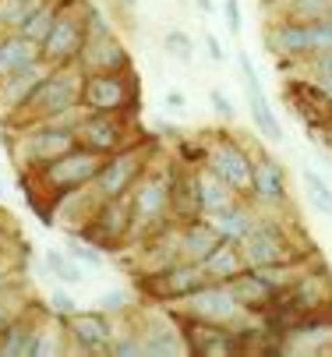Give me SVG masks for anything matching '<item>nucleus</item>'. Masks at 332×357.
Here are the masks:
<instances>
[{
    "instance_id": "nucleus-29",
    "label": "nucleus",
    "mask_w": 332,
    "mask_h": 357,
    "mask_svg": "<svg viewBox=\"0 0 332 357\" xmlns=\"http://www.w3.org/2000/svg\"><path fill=\"white\" fill-rule=\"evenodd\" d=\"M184 347H180V340L170 333V329H159V333H152V340L145 343V354H180Z\"/></svg>"
},
{
    "instance_id": "nucleus-42",
    "label": "nucleus",
    "mask_w": 332,
    "mask_h": 357,
    "mask_svg": "<svg viewBox=\"0 0 332 357\" xmlns=\"http://www.w3.org/2000/svg\"><path fill=\"white\" fill-rule=\"evenodd\" d=\"M0 319H4V304H0Z\"/></svg>"
},
{
    "instance_id": "nucleus-1",
    "label": "nucleus",
    "mask_w": 332,
    "mask_h": 357,
    "mask_svg": "<svg viewBox=\"0 0 332 357\" xmlns=\"http://www.w3.org/2000/svg\"><path fill=\"white\" fill-rule=\"evenodd\" d=\"M100 160L96 152H64V156L50 160V170H46V181H50V188H78L85 181H92L100 174Z\"/></svg>"
},
{
    "instance_id": "nucleus-22",
    "label": "nucleus",
    "mask_w": 332,
    "mask_h": 357,
    "mask_svg": "<svg viewBox=\"0 0 332 357\" xmlns=\"http://www.w3.org/2000/svg\"><path fill=\"white\" fill-rule=\"evenodd\" d=\"M198 198H202V209H209V213L226 209V206H230L226 181H223V177H205V181H198Z\"/></svg>"
},
{
    "instance_id": "nucleus-12",
    "label": "nucleus",
    "mask_w": 332,
    "mask_h": 357,
    "mask_svg": "<svg viewBox=\"0 0 332 357\" xmlns=\"http://www.w3.org/2000/svg\"><path fill=\"white\" fill-rule=\"evenodd\" d=\"M166 202H170L166 181H163V177H152V181L141 184V191H138V198H134V213H138L141 220H156V216H163Z\"/></svg>"
},
{
    "instance_id": "nucleus-40",
    "label": "nucleus",
    "mask_w": 332,
    "mask_h": 357,
    "mask_svg": "<svg viewBox=\"0 0 332 357\" xmlns=\"http://www.w3.org/2000/svg\"><path fill=\"white\" fill-rule=\"evenodd\" d=\"M205 46H209V57H212V61H223V46H219L216 36H205Z\"/></svg>"
},
{
    "instance_id": "nucleus-8",
    "label": "nucleus",
    "mask_w": 332,
    "mask_h": 357,
    "mask_svg": "<svg viewBox=\"0 0 332 357\" xmlns=\"http://www.w3.org/2000/svg\"><path fill=\"white\" fill-rule=\"evenodd\" d=\"M42 46H46V57H54V61L74 57L78 50H81V29H78V22L71 15H57L50 36L42 39Z\"/></svg>"
},
{
    "instance_id": "nucleus-13",
    "label": "nucleus",
    "mask_w": 332,
    "mask_h": 357,
    "mask_svg": "<svg viewBox=\"0 0 332 357\" xmlns=\"http://www.w3.org/2000/svg\"><path fill=\"white\" fill-rule=\"evenodd\" d=\"M230 294L237 297V304H248V308H262V304H269L276 297V287L265 283L258 273L255 276H244V280H233L230 283Z\"/></svg>"
},
{
    "instance_id": "nucleus-32",
    "label": "nucleus",
    "mask_w": 332,
    "mask_h": 357,
    "mask_svg": "<svg viewBox=\"0 0 332 357\" xmlns=\"http://www.w3.org/2000/svg\"><path fill=\"white\" fill-rule=\"evenodd\" d=\"M166 50H170L173 61L191 64V39H187L184 32H166Z\"/></svg>"
},
{
    "instance_id": "nucleus-21",
    "label": "nucleus",
    "mask_w": 332,
    "mask_h": 357,
    "mask_svg": "<svg viewBox=\"0 0 332 357\" xmlns=\"http://www.w3.org/2000/svg\"><path fill=\"white\" fill-rule=\"evenodd\" d=\"M241 251L237 248H230V244H219L209 259H205V269L212 273V276H237V269H241Z\"/></svg>"
},
{
    "instance_id": "nucleus-26",
    "label": "nucleus",
    "mask_w": 332,
    "mask_h": 357,
    "mask_svg": "<svg viewBox=\"0 0 332 357\" xmlns=\"http://www.w3.org/2000/svg\"><path fill=\"white\" fill-rule=\"evenodd\" d=\"M54 8H35L32 15H29V22L22 25L25 29V39H32V43H42L46 36H50V29H54Z\"/></svg>"
},
{
    "instance_id": "nucleus-36",
    "label": "nucleus",
    "mask_w": 332,
    "mask_h": 357,
    "mask_svg": "<svg viewBox=\"0 0 332 357\" xmlns=\"http://www.w3.org/2000/svg\"><path fill=\"white\" fill-rule=\"evenodd\" d=\"M50 308H54L57 315H71V312H74V301H71L68 294H54V297H50Z\"/></svg>"
},
{
    "instance_id": "nucleus-35",
    "label": "nucleus",
    "mask_w": 332,
    "mask_h": 357,
    "mask_svg": "<svg viewBox=\"0 0 332 357\" xmlns=\"http://www.w3.org/2000/svg\"><path fill=\"white\" fill-rule=\"evenodd\" d=\"M311 32H315V43H318V46H332V22H329V18L315 22Z\"/></svg>"
},
{
    "instance_id": "nucleus-10",
    "label": "nucleus",
    "mask_w": 332,
    "mask_h": 357,
    "mask_svg": "<svg viewBox=\"0 0 332 357\" xmlns=\"http://www.w3.org/2000/svg\"><path fill=\"white\" fill-rule=\"evenodd\" d=\"M202 269L198 266H177L170 273H163L159 280H152V290L159 297H191L198 287H202Z\"/></svg>"
},
{
    "instance_id": "nucleus-27",
    "label": "nucleus",
    "mask_w": 332,
    "mask_h": 357,
    "mask_svg": "<svg viewBox=\"0 0 332 357\" xmlns=\"http://www.w3.org/2000/svg\"><path fill=\"white\" fill-rule=\"evenodd\" d=\"M35 336L39 333H32L29 326H15L11 333H8V340H4V354H15V357H22V354H35Z\"/></svg>"
},
{
    "instance_id": "nucleus-9",
    "label": "nucleus",
    "mask_w": 332,
    "mask_h": 357,
    "mask_svg": "<svg viewBox=\"0 0 332 357\" xmlns=\"http://www.w3.org/2000/svg\"><path fill=\"white\" fill-rule=\"evenodd\" d=\"M138 152H124V156H117L113 163H106V167H100V191L106 195V198H120L124 195V188L134 181V174H138Z\"/></svg>"
},
{
    "instance_id": "nucleus-31",
    "label": "nucleus",
    "mask_w": 332,
    "mask_h": 357,
    "mask_svg": "<svg viewBox=\"0 0 332 357\" xmlns=\"http://www.w3.org/2000/svg\"><path fill=\"white\" fill-rule=\"evenodd\" d=\"M92 64H103V68H113V64H124V54L113 39L103 36V43L96 46V54H92Z\"/></svg>"
},
{
    "instance_id": "nucleus-2",
    "label": "nucleus",
    "mask_w": 332,
    "mask_h": 357,
    "mask_svg": "<svg viewBox=\"0 0 332 357\" xmlns=\"http://www.w3.org/2000/svg\"><path fill=\"white\" fill-rule=\"evenodd\" d=\"M241 241H244L241 259H244L251 269L279 266L283 259H287V244H283V237H279V230H276V227H251Z\"/></svg>"
},
{
    "instance_id": "nucleus-18",
    "label": "nucleus",
    "mask_w": 332,
    "mask_h": 357,
    "mask_svg": "<svg viewBox=\"0 0 332 357\" xmlns=\"http://www.w3.org/2000/svg\"><path fill=\"white\" fill-rule=\"evenodd\" d=\"M251 188L262 195V198H279L283 195V174L272 160H262L255 170H251Z\"/></svg>"
},
{
    "instance_id": "nucleus-15",
    "label": "nucleus",
    "mask_w": 332,
    "mask_h": 357,
    "mask_svg": "<svg viewBox=\"0 0 332 357\" xmlns=\"http://www.w3.org/2000/svg\"><path fill=\"white\" fill-rule=\"evenodd\" d=\"M71 145H74V135L71 131H42V135L32 138V156L50 163V160L64 156V152H71Z\"/></svg>"
},
{
    "instance_id": "nucleus-28",
    "label": "nucleus",
    "mask_w": 332,
    "mask_h": 357,
    "mask_svg": "<svg viewBox=\"0 0 332 357\" xmlns=\"http://www.w3.org/2000/svg\"><path fill=\"white\" fill-rule=\"evenodd\" d=\"M46 262H50V269H54L64 283H78V280H81L78 262H74V259H68V255H61V251H50V255H46Z\"/></svg>"
},
{
    "instance_id": "nucleus-4",
    "label": "nucleus",
    "mask_w": 332,
    "mask_h": 357,
    "mask_svg": "<svg viewBox=\"0 0 332 357\" xmlns=\"http://www.w3.org/2000/svg\"><path fill=\"white\" fill-rule=\"evenodd\" d=\"M241 71H244V89H248V103H251L255 124L262 128V135H265L269 142H279V138H283V128H279V121L272 117V107H269V99H265V92H262V82H258V75H255L248 54H241Z\"/></svg>"
},
{
    "instance_id": "nucleus-25",
    "label": "nucleus",
    "mask_w": 332,
    "mask_h": 357,
    "mask_svg": "<svg viewBox=\"0 0 332 357\" xmlns=\"http://www.w3.org/2000/svg\"><path fill=\"white\" fill-rule=\"evenodd\" d=\"M304 188H308V198L315 202V206H318L322 213L332 216V188L322 181L318 170H304Z\"/></svg>"
},
{
    "instance_id": "nucleus-23",
    "label": "nucleus",
    "mask_w": 332,
    "mask_h": 357,
    "mask_svg": "<svg viewBox=\"0 0 332 357\" xmlns=\"http://www.w3.org/2000/svg\"><path fill=\"white\" fill-rule=\"evenodd\" d=\"M276 46H279V50H290V54H301V50H311V46H318V43H315L311 25H290V29H283V32L276 36Z\"/></svg>"
},
{
    "instance_id": "nucleus-17",
    "label": "nucleus",
    "mask_w": 332,
    "mask_h": 357,
    "mask_svg": "<svg viewBox=\"0 0 332 357\" xmlns=\"http://www.w3.org/2000/svg\"><path fill=\"white\" fill-rule=\"evenodd\" d=\"M216 248H219V234H216V227L195 223L191 230L184 234V251L191 255V259H198V262H205Z\"/></svg>"
},
{
    "instance_id": "nucleus-11",
    "label": "nucleus",
    "mask_w": 332,
    "mask_h": 357,
    "mask_svg": "<svg viewBox=\"0 0 332 357\" xmlns=\"http://www.w3.org/2000/svg\"><path fill=\"white\" fill-rule=\"evenodd\" d=\"M74 336L81 350H106L113 329L103 319V312H88V315H74Z\"/></svg>"
},
{
    "instance_id": "nucleus-19",
    "label": "nucleus",
    "mask_w": 332,
    "mask_h": 357,
    "mask_svg": "<svg viewBox=\"0 0 332 357\" xmlns=\"http://www.w3.org/2000/svg\"><path fill=\"white\" fill-rule=\"evenodd\" d=\"M216 234L223 237V241H241L248 230H251V220H248V213H241V209H219L216 213Z\"/></svg>"
},
{
    "instance_id": "nucleus-20",
    "label": "nucleus",
    "mask_w": 332,
    "mask_h": 357,
    "mask_svg": "<svg viewBox=\"0 0 332 357\" xmlns=\"http://www.w3.org/2000/svg\"><path fill=\"white\" fill-rule=\"evenodd\" d=\"M124 230H127V209H124V202L110 198V206H106L103 216H100V230H96V237H100V241H117Z\"/></svg>"
},
{
    "instance_id": "nucleus-33",
    "label": "nucleus",
    "mask_w": 332,
    "mask_h": 357,
    "mask_svg": "<svg viewBox=\"0 0 332 357\" xmlns=\"http://www.w3.org/2000/svg\"><path fill=\"white\" fill-rule=\"evenodd\" d=\"M68 255L78 262V266H92V269H100L103 266V255L100 251H92V248H85V244H78V241H68Z\"/></svg>"
},
{
    "instance_id": "nucleus-38",
    "label": "nucleus",
    "mask_w": 332,
    "mask_h": 357,
    "mask_svg": "<svg viewBox=\"0 0 332 357\" xmlns=\"http://www.w3.org/2000/svg\"><path fill=\"white\" fill-rule=\"evenodd\" d=\"M209 99H212V107H216V110H219L223 117H230V114H233V107H230V99H226V96H219V92H212Z\"/></svg>"
},
{
    "instance_id": "nucleus-6",
    "label": "nucleus",
    "mask_w": 332,
    "mask_h": 357,
    "mask_svg": "<svg viewBox=\"0 0 332 357\" xmlns=\"http://www.w3.org/2000/svg\"><path fill=\"white\" fill-rule=\"evenodd\" d=\"M85 107L88 110H96V114H110L117 107H124V99H127V89L120 78L113 75H96V78H88L85 82Z\"/></svg>"
},
{
    "instance_id": "nucleus-37",
    "label": "nucleus",
    "mask_w": 332,
    "mask_h": 357,
    "mask_svg": "<svg viewBox=\"0 0 332 357\" xmlns=\"http://www.w3.org/2000/svg\"><path fill=\"white\" fill-rule=\"evenodd\" d=\"M226 25L230 32H241V8H237V0H226Z\"/></svg>"
},
{
    "instance_id": "nucleus-43",
    "label": "nucleus",
    "mask_w": 332,
    "mask_h": 357,
    "mask_svg": "<svg viewBox=\"0 0 332 357\" xmlns=\"http://www.w3.org/2000/svg\"><path fill=\"white\" fill-rule=\"evenodd\" d=\"M25 4H32V0H25Z\"/></svg>"
},
{
    "instance_id": "nucleus-7",
    "label": "nucleus",
    "mask_w": 332,
    "mask_h": 357,
    "mask_svg": "<svg viewBox=\"0 0 332 357\" xmlns=\"http://www.w3.org/2000/svg\"><path fill=\"white\" fill-rule=\"evenodd\" d=\"M191 312L198 319H209V322H226L233 312H237V297L230 294V287H198L191 294Z\"/></svg>"
},
{
    "instance_id": "nucleus-34",
    "label": "nucleus",
    "mask_w": 332,
    "mask_h": 357,
    "mask_svg": "<svg viewBox=\"0 0 332 357\" xmlns=\"http://www.w3.org/2000/svg\"><path fill=\"white\" fill-rule=\"evenodd\" d=\"M124 301H127V294H124V290L103 294V297H100V312H117V308H124Z\"/></svg>"
},
{
    "instance_id": "nucleus-5",
    "label": "nucleus",
    "mask_w": 332,
    "mask_h": 357,
    "mask_svg": "<svg viewBox=\"0 0 332 357\" xmlns=\"http://www.w3.org/2000/svg\"><path fill=\"white\" fill-rule=\"evenodd\" d=\"M212 170H216V177H223L230 188H251V163H248V156L237 145H230V142H223V145H216V152H212Z\"/></svg>"
},
{
    "instance_id": "nucleus-3",
    "label": "nucleus",
    "mask_w": 332,
    "mask_h": 357,
    "mask_svg": "<svg viewBox=\"0 0 332 357\" xmlns=\"http://www.w3.org/2000/svg\"><path fill=\"white\" fill-rule=\"evenodd\" d=\"M74 96H78V85L71 75H57V78H42L32 96L25 99V107H35L42 114H61L74 103Z\"/></svg>"
},
{
    "instance_id": "nucleus-30",
    "label": "nucleus",
    "mask_w": 332,
    "mask_h": 357,
    "mask_svg": "<svg viewBox=\"0 0 332 357\" xmlns=\"http://www.w3.org/2000/svg\"><path fill=\"white\" fill-rule=\"evenodd\" d=\"M32 11H35V8L25 4V0H4V8H0V18H4V25H25Z\"/></svg>"
},
{
    "instance_id": "nucleus-14",
    "label": "nucleus",
    "mask_w": 332,
    "mask_h": 357,
    "mask_svg": "<svg viewBox=\"0 0 332 357\" xmlns=\"http://www.w3.org/2000/svg\"><path fill=\"white\" fill-rule=\"evenodd\" d=\"M81 142L92 149V152H106L120 142V128L110 121V117H92L85 128H81Z\"/></svg>"
},
{
    "instance_id": "nucleus-24",
    "label": "nucleus",
    "mask_w": 332,
    "mask_h": 357,
    "mask_svg": "<svg viewBox=\"0 0 332 357\" xmlns=\"http://www.w3.org/2000/svg\"><path fill=\"white\" fill-rule=\"evenodd\" d=\"M42 82V75L29 64V68H22V71H15V78H11V85H8V99H11V103L15 107H22L25 103V99L32 96V89Z\"/></svg>"
},
{
    "instance_id": "nucleus-41",
    "label": "nucleus",
    "mask_w": 332,
    "mask_h": 357,
    "mask_svg": "<svg viewBox=\"0 0 332 357\" xmlns=\"http://www.w3.org/2000/svg\"><path fill=\"white\" fill-rule=\"evenodd\" d=\"M113 354H145V347H141V343H120V347H113Z\"/></svg>"
},
{
    "instance_id": "nucleus-16",
    "label": "nucleus",
    "mask_w": 332,
    "mask_h": 357,
    "mask_svg": "<svg viewBox=\"0 0 332 357\" xmlns=\"http://www.w3.org/2000/svg\"><path fill=\"white\" fill-rule=\"evenodd\" d=\"M32 57H35V50H32V39H25V36L0 43V71H22L32 64Z\"/></svg>"
},
{
    "instance_id": "nucleus-39",
    "label": "nucleus",
    "mask_w": 332,
    "mask_h": 357,
    "mask_svg": "<svg viewBox=\"0 0 332 357\" xmlns=\"http://www.w3.org/2000/svg\"><path fill=\"white\" fill-rule=\"evenodd\" d=\"M297 8L308 11V15H322L325 11V0H297Z\"/></svg>"
}]
</instances>
